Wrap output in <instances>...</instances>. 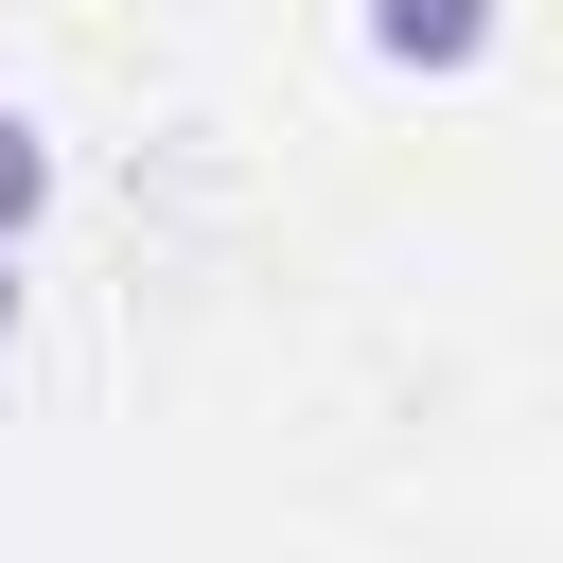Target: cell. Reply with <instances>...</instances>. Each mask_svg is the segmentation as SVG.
Returning a JSON list of instances; mask_svg holds the SVG:
<instances>
[{"label":"cell","mask_w":563,"mask_h":563,"mask_svg":"<svg viewBox=\"0 0 563 563\" xmlns=\"http://www.w3.org/2000/svg\"><path fill=\"white\" fill-rule=\"evenodd\" d=\"M369 53L387 70H475L493 53V0H369Z\"/></svg>","instance_id":"cell-1"},{"label":"cell","mask_w":563,"mask_h":563,"mask_svg":"<svg viewBox=\"0 0 563 563\" xmlns=\"http://www.w3.org/2000/svg\"><path fill=\"white\" fill-rule=\"evenodd\" d=\"M35 211H53V141H35V123H18V106H0V246H18V229H35Z\"/></svg>","instance_id":"cell-2"},{"label":"cell","mask_w":563,"mask_h":563,"mask_svg":"<svg viewBox=\"0 0 563 563\" xmlns=\"http://www.w3.org/2000/svg\"><path fill=\"white\" fill-rule=\"evenodd\" d=\"M0 334H18V264H0Z\"/></svg>","instance_id":"cell-3"}]
</instances>
